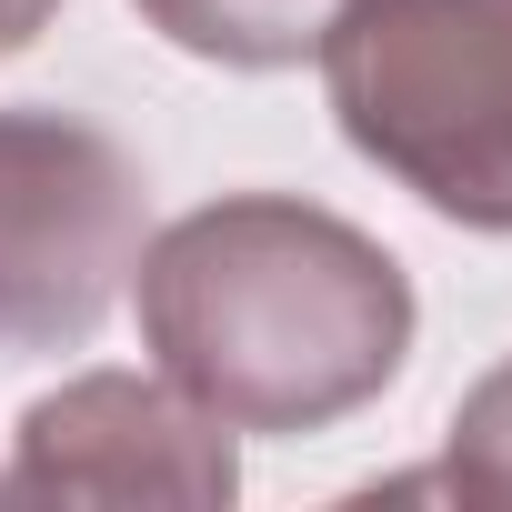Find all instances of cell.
I'll list each match as a JSON object with an SVG mask.
<instances>
[{"label":"cell","mask_w":512,"mask_h":512,"mask_svg":"<svg viewBox=\"0 0 512 512\" xmlns=\"http://www.w3.org/2000/svg\"><path fill=\"white\" fill-rule=\"evenodd\" d=\"M131 11L191 51V61H221V71H292L322 51V31L352 11V0H131Z\"/></svg>","instance_id":"obj_5"},{"label":"cell","mask_w":512,"mask_h":512,"mask_svg":"<svg viewBox=\"0 0 512 512\" xmlns=\"http://www.w3.org/2000/svg\"><path fill=\"white\" fill-rule=\"evenodd\" d=\"M442 492L452 502H492L512 512V362L482 372L452 412V452H442Z\"/></svg>","instance_id":"obj_6"},{"label":"cell","mask_w":512,"mask_h":512,"mask_svg":"<svg viewBox=\"0 0 512 512\" xmlns=\"http://www.w3.org/2000/svg\"><path fill=\"white\" fill-rule=\"evenodd\" d=\"M51 21H61V0H0V61H11V51H31Z\"/></svg>","instance_id":"obj_7"},{"label":"cell","mask_w":512,"mask_h":512,"mask_svg":"<svg viewBox=\"0 0 512 512\" xmlns=\"http://www.w3.org/2000/svg\"><path fill=\"white\" fill-rule=\"evenodd\" d=\"M241 492L231 422H211L161 372H81L21 412L0 502H171L221 512Z\"/></svg>","instance_id":"obj_4"},{"label":"cell","mask_w":512,"mask_h":512,"mask_svg":"<svg viewBox=\"0 0 512 512\" xmlns=\"http://www.w3.org/2000/svg\"><path fill=\"white\" fill-rule=\"evenodd\" d=\"M141 161L71 111H0V342L81 352L141 272Z\"/></svg>","instance_id":"obj_3"},{"label":"cell","mask_w":512,"mask_h":512,"mask_svg":"<svg viewBox=\"0 0 512 512\" xmlns=\"http://www.w3.org/2000/svg\"><path fill=\"white\" fill-rule=\"evenodd\" d=\"M312 61L372 171L462 231H512V0H352Z\"/></svg>","instance_id":"obj_2"},{"label":"cell","mask_w":512,"mask_h":512,"mask_svg":"<svg viewBox=\"0 0 512 512\" xmlns=\"http://www.w3.org/2000/svg\"><path fill=\"white\" fill-rule=\"evenodd\" d=\"M141 342L231 432H332L412 362V272L292 191H231L141 241Z\"/></svg>","instance_id":"obj_1"}]
</instances>
